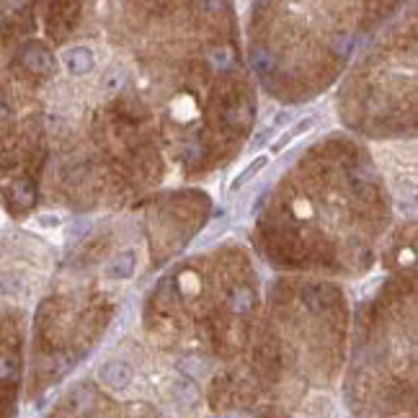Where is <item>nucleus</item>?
Masks as SVG:
<instances>
[{"label": "nucleus", "instance_id": "f257e3e1", "mask_svg": "<svg viewBox=\"0 0 418 418\" xmlns=\"http://www.w3.org/2000/svg\"><path fill=\"white\" fill-rule=\"evenodd\" d=\"M24 65H26V70H31V73H36V75H52V73L57 70L54 57H52L44 47H39V44H31V47H26L24 50Z\"/></svg>", "mask_w": 418, "mask_h": 418}, {"label": "nucleus", "instance_id": "f03ea898", "mask_svg": "<svg viewBox=\"0 0 418 418\" xmlns=\"http://www.w3.org/2000/svg\"><path fill=\"white\" fill-rule=\"evenodd\" d=\"M98 380L109 387H127L132 382V369L124 361H109L98 369Z\"/></svg>", "mask_w": 418, "mask_h": 418}, {"label": "nucleus", "instance_id": "7ed1b4c3", "mask_svg": "<svg viewBox=\"0 0 418 418\" xmlns=\"http://www.w3.org/2000/svg\"><path fill=\"white\" fill-rule=\"evenodd\" d=\"M65 65H68V70L73 73V75H86V73L94 70V57H91V52L88 50L77 47V50L65 54Z\"/></svg>", "mask_w": 418, "mask_h": 418}, {"label": "nucleus", "instance_id": "20e7f679", "mask_svg": "<svg viewBox=\"0 0 418 418\" xmlns=\"http://www.w3.org/2000/svg\"><path fill=\"white\" fill-rule=\"evenodd\" d=\"M315 127V117H308L305 121H297L292 129H287L282 137H279V142L274 145V153H279V150H284V147L290 145V142H294L299 135H305V132H310V129Z\"/></svg>", "mask_w": 418, "mask_h": 418}, {"label": "nucleus", "instance_id": "39448f33", "mask_svg": "<svg viewBox=\"0 0 418 418\" xmlns=\"http://www.w3.org/2000/svg\"><path fill=\"white\" fill-rule=\"evenodd\" d=\"M132 271H135V253L127 251V253H121V256L106 269V276H109V279H124V276H129Z\"/></svg>", "mask_w": 418, "mask_h": 418}, {"label": "nucleus", "instance_id": "423d86ee", "mask_svg": "<svg viewBox=\"0 0 418 418\" xmlns=\"http://www.w3.org/2000/svg\"><path fill=\"white\" fill-rule=\"evenodd\" d=\"M266 165H269V155H261V158H256V161H253V163H251V165H248L246 171H243V173H238V179L232 181V186H230V188H232V191H238L240 186H246L248 181L253 179V176H256V173H261V171H264Z\"/></svg>", "mask_w": 418, "mask_h": 418}, {"label": "nucleus", "instance_id": "0eeeda50", "mask_svg": "<svg viewBox=\"0 0 418 418\" xmlns=\"http://www.w3.org/2000/svg\"><path fill=\"white\" fill-rule=\"evenodd\" d=\"M287 119H290V114H287V111H282V114L276 117V121H274V124H269V127H266L264 132H261V135H258L256 140L251 142V150H258L261 145H266V142H269V140H271V137L276 135V129L282 127V124H284Z\"/></svg>", "mask_w": 418, "mask_h": 418}, {"label": "nucleus", "instance_id": "6e6552de", "mask_svg": "<svg viewBox=\"0 0 418 418\" xmlns=\"http://www.w3.org/2000/svg\"><path fill=\"white\" fill-rule=\"evenodd\" d=\"M21 292V282L10 274H0V297H13Z\"/></svg>", "mask_w": 418, "mask_h": 418}, {"label": "nucleus", "instance_id": "1a4fd4ad", "mask_svg": "<svg viewBox=\"0 0 418 418\" xmlns=\"http://www.w3.org/2000/svg\"><path fill=\"white\" fill-rule=\"evenodd\" d=\"M119 83H121V73H117V70H109L101 80L103 91H114V88H119Z\"/></svg>", "mask_w": 418, "mask_h": 418}]
</instances>
